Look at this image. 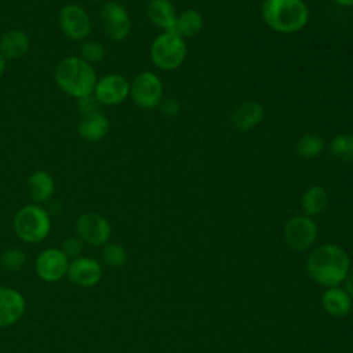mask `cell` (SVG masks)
Masks as SVG:
<instances>
[{"instance_id": "obj_2", "label": "cell", "mask_w": 353, "mask_h": 353, "mask_svg": "<svg viewBox=\"0 0 353 353\" xmlns=\"http://www.w3.org/2000/svg\"><path fill=\"white\" fill-rule=\"evenodd\" d=\"M54 79L58 88L74 99L92 94L98 81L95 68L79 55L62 58L55 66Z\"/></svg>"}, {"instance_id": "obj_6", "label": "cell", "mask_w": 353, "mask_h": 353, "mask_svg": "<svg viewBox=\"0 0 353 353\" xmlns=\"http://www.w3.org/2000/svg\"><path fill=\"white\" fill-rule=\"evenodd\" d=\"M58 25L62 34L70 41L81 43L90 37L92 30L88 11L77 3H68L59 10Z\"/></svg>"}, {"instance_id": "obj_33", "label": "cell", "mask_w": 353, "mask_h": 353, "mask_svg": "<svg viewBox=\"0 0 353 353\" xmlns=\"http://www.w3.org/2000/svg\"><path fill=\"white\" fill-rule=\"evenodd\" d=\"M334 3L343 6V7H352L353 6V0H332Z\"/></svg>"}, {"instance_id": "obj_5", "label": "cell", "mask_w": 353, "mask_h": 353, "mask_svg": "<svg viewBox=\"0 0 353 353\" xmlns=\"http://www.w3.org/2000/svg\"><path fill=\"white\" fill-rule=\"evenodd\" d=\"M149 55L157 69L172 70L185 61L186 43L175 32H161L152 41Z\"/></svg>"}, {"instance_id": "obj_21", "label": "cell", "mask_w": 353, "mask_h": 353, "mask_svg": "<svg viewBox=\"0 0 353 353\" xmlns=\"http://www.w3.org/2000/svg\"><path fill=\"white\" fill-rule=\"evenodd\" d=\"M301 205L305 215L314 216L321 214L328 205V193L325 188L316 185L306 189V192L302 194Z\"/></svg>"}, {"instance_id": "obj_32", "label": "cell", "mask_w": 353, "mask_h": 353, "mask_svg": "<svg viewBox=\"0 0 353 353\" xmlns=\"http://www.w3.org/2000/svg\"><path fill=\"white\" fill-rule=\"evenodd\" d=\"M6 69H7V59L0 54V77L4 74Z\"/></svg>"}, {"instance_id": "obj_8", "label": "cell", "mask_w": 353, "mask_h": 353, "mask_svg": "<svg viewBox=\"0 0 353 353\" xmlns=\"http://www.w3.org/2000/svg\"><path fill=\"white\" fill-rule=\"evenodd\" d=\"M99 21L105 36L112 41H123L131 32V18L117 1H105L99 10Z\"/></svg>"}, {"instance_id": "obj_24", "label": "cell", "mask_w": 353, "mask_h": 353, "mask_svg": "<svg viewBox=\"0 0 353 353\" xmlns=\"http://www.w3.org/2000/svg\"><path fill=\"white\" fill-rule=\"evenodd\" d=\"M324 139L319 134H306L296 143V153L302 159H314L324 150Z\"/></svg>"}, {"instance_id": "obj_20", "label": "cell", "mask_w": 353, "mask_h": 353, "mask_svg": "<svg viewBox=\"0 0 353 353\" xmlns=\"http://www.w3.org/2000/svg\"><path fill=\"white\" fill-rule=\"evenodd\" d=\"M146 15L149 21L163 32H174L176 14L170 0H150L148 3Z\"/></svg>"}, {"instance_id": "obj_16", "label": "cell", "mask_w": 353, "mask_h": 353, "mask_svg": "<svg viewBox=\"0 0 353 353\" xmlns=\"http://www.w3.org/2000/svg\"><path fill=\"white\" fill-rule=\"evenodd\" d=\"M26 189L34 204H44L50 201L55 193V181L48 171L37 170L29 175Z\"/></svg>"}, {"instance_id": "obj_4", "label": "cell", "mask_w": 353, "mask_h": 353, "mask_svg": "<svg viewBox=\"0 0 353 353\" xmlns=\"http://www.w3.org/2000/svg\"><path fill=\"white\" fill-rule=\"evenodd\" d=\"M12 226L19 240L37 244L50 234L51 215L40 204H26L15 212Z\"/></svg>"}, {"instance_id": "obj_29", "label": "cell", "mask_w": 353, "mask_h": 353, "mask_svg": "<svg viewBox=\"0 0 353 353\" xmlns=\"http://www.w3.org/2000/svg\"><path fill=\"white\" fill-rule=\"evenodd\" d=\"M76 102H77V110L80 112V116L88 114V113H94V112L99 110V109H98L99 102L97 101V98L94 97V94L81 97V98L76 99Z\"/></svg>"}, {"instance_id": "obj_9", "label": "cell", "mask_w": 353, "mask_h": 353, "mask_svg": "<svg viewBox=\"0 0 353 353\" xmlns=\"http://www.w3.org/2000/svg\"><path fill=\"white\" fill-rule=\"evenodd\" d=\"M74 230L83 243L92 247L105 245L112 234L110 222L102 214L94 211L80 214L74 222Z\"/></svg>"}, {"instance_id": "obj_10", "label": "cell", "mask_w": 353, "mask_h": 353, "mask_svg": "<svg viewBox=\"0 0 353 353\" xmlns=\"http://www.w3.org/2000/svg\"><path fill=\"white\" fill-rule=\"evenodd\" d=\"M317 239V225L309 215H295L284 226V240L295 252L309 250Z\"/></svg>"}, {"instance_id": "obj_30", "label": "cell", "mask_w": 353, "mask_h": 353, "mask_svg": "<svg viewBox=\"0 0 353 353\" xmlns=\"http://www.w3.org/2000/svg\"><path fill=\"white\" fill-rule=\"evenodd\" d=\"M160 109L161 112L167 116V117H175L179 114L181 112V105L178 101L172 99V98H167V99H161L160 102Z\"/></svg>"}, {"instance_id": "obj_22", "label": "cell", "mask_w": 353, "mask_h": 353, "mask_svg": "<svg viewBox=\"0 0 353 353\" xmlns=\"http://www.w3.org/2000/svg\"><path fill=\"white\" fill-rule=\"evenodd\" d=\"M204 26V19L201 14L196 10H185L179 15H176L175 23V33H178L182 39L183 37H193L197 36Z\"/></svg>"}, {"instance_id": "obj_12", "label": "cell", "mask_w": 353, "mask_h": 353, "mask_svg": "<svg viewBox=\"0 0 353 353\" xmlns=\"http://www.w3.org/2000/svg\"><path fill=\"white\" fill-rule=\"evenodd\" d=\"M69 268V258L61 248L43 250L36 258V273L40 280L46 283H55L62 280Z\"/></svg>"}, {"instance_id": "obj_3", "label": "cell", "mask_w": 353, "mask_h": 353, "mask_svg": "<svg viewBox=\"0 0 353 353\" xmlns=\"http://www.w3.org/2000/svg\"><path fill=\"white\" fill-rule=\"evenodd\" d=\"M262 17L272 30L288 34L306 26L309 8L303 0H263Z\"/></svg>"}, {"instance_id": "obj_13", "label": "cell", "mask_w": 353, "mask_h": 353, "mask_svg": "<svg viewBox=\"0 0 353 353\" xmlns=\"http://www.w3.org/2000/svg\"><path fill=\"white\" fill-rule=\"evenodd\" d=\"M66 276L74 285L90 288L101 281L102 266L97 259L88 256H77L69 261Z\"/></svg>"}, {"instance_id": "obj_27", "label": "cell", "mask_w": 353, "mask_h": 353, "mask_svg": "<svg viewBox=\"0 0 353 353\" xmlns=\"http://www.w3.org/2000/svg\"><path fill=\"white\" fill-rule=\"evenodd\" d=\"M0 262L6 270L18 272L26 265V254L19 247H10L1 254Z\"/></svg>"}, {"instance_id": "obj_23", "label": "cell", "mask_w": 353, "mask_h": 353, "mask_svg": "<svg viewBox=\"0 0 353 353\" xmlns=\"http://www.w3.org/2000/svg\"><path fill=\"white\" fill-rule=\"evenodd\" d=\"M330 153L342 161H353V134H338L328 145Z\"/></svg>"}, {"instance_id": "obj_7", "label": "cell", "mask_w": 353, "mask_h": 353, "mask_svg": "<svg viewBox=\"0 0 353 353\" xmlns=\"http://www.w3.org/2000/svg\"><path fill=\"white\" fill-rule=\"evenodd\" d=\"M130 97L141 109H154L163 99V83L153 72H141L130 81Z\"/></svg>"}, {"instance_id": "obj_18", "label": "cell", "mask_w": 353, "mask_h": 353, "mask_svg": "<svg viewBox=\"0 0 353 353\" xmlns=\"http://www.w3.org/2000/svg\"><path fill=\"white\" fill-rule=\"evenodd\" d=\"M263 108L256 101L241 102L232 113L230 121L237 131L254 130L263 119Z\"/></svg>"}, {"instance_id": "obj_31", "label": "cell", "mask_w": 353, "mask_h": 353, "mask_svg": "<svg viewBox=\"0 0 353 353\" xmlns=\"http://www.w3.org/2000/svg\"><path fill=\"white\" fill-rule=\"evenodd\" d=\"M345 290L349 292V295L353 298V265H350V269L345 279Z\"/></svg>"}, {"instance_id": "obj_28", "label": "cell", "mask_w": 353, "mask_h": 353, "mask_svg": "<svg viewBox=\"0 0 353 353\" xmlns=\"http://www.w3.org/2000/svg\"><path fill=\"white\" fill-rule=\"evenodd\" d=\"M83 247H84V243L80 237L77 236H70V237H66L62 244H61V251L68 256V258H77L80 256L81 251H83Z\"/></svg>"}, {"instance_id": "obj_34", "label": "cell", "mask_w": 353, "mask_h": 353, "mask_svg": "<svg viewBox=\"0 0 353 353\" xmlns=\"http://www.w3.org/2000/svg\"><path fill=\"white\" fill-rule=\"evenodd\" d=\"M90 1H94V3H99V1H105V0H90Z\"/></svg>"}, {"instance_id": "obj_26", "label": "cell", "mask_w": 353, "mask_h": 353, "mask_svg": "<svg viewBox=\"0 0 353 353\" xmlns=\"http://www.w3.org/2000/svg\"><path fill=\"white\" fill-rule=\"evenodd\" d=\"M105 55H106V50L102 43L92 39H87L81 41L79 57L83 58L90 65L94 66L95 63H99L105 58Z\"/></svg>"}, {"instance_id": "obj_11", "label": "cell", "mask_w": 353, "mask_h": 353, "mask_svg": "<svg viewBox=\"0 0 353 353\" xmlns=\"http://www.w3.org/2000/svg\"><path fill=\"white\" fill-rule=\"evenodd\" d=\"M92 94L99 105L114 106L130 97V81L123 74L109 73L98 79Z\"/></svg>"}, {"instance_id": "obj_15", "label": "cell", "mask_w": 353, "mask_h": 353, "mask_svg": "<svg viewBox=\"0 0 353 353\" xmlns=\"http://www.w3.org/2000/svg\"><path fill=\"white\" fill-rule=\"evenodd\" d=\"M110 131V121L106 114L97 110L80 116L77 121V134L85 142H99Z\"/></svg>"}, {"instance_id": "obj_1", "label": "cell", "mask_w": 353, "mask_h": 353, "mask_svg": "<svg viewBox=\"0 0 353 353\" xmlns=\"http://www.w3.org/2000/svg\"><path fill=\"white\" fill-rule=\"evenodd\" d=\"M347 252L332 243L316 247L306 259V270L313 281L324 288L339 287L350 269Z\"/></svg>"}, {"instance_id": "obj_25", "label": "cell", "mask_w": 353, "mask_h": 353, "mask_svg": "<svg viewBox=\"0 0 353 353\" xmlns=\"http://www.w3.org/2000/svg\"><path fill=\"white\" fill-rule=\"evenodd\" d=\"M101 258L109 269H121L127 262V251L119 243H106L102 248Z\"/></svg>"}, {"instance_id": "obj_17", "label": "cell", "mask_w": 353, "mask_h": 353, "mask_svg": "<svg viewBox=\"0 0 353 353\" xmlns=\"http://www.w3.org/2000/svg\"><path fill=\"white\" fill-rule=\"evenodd\" d=\"M30 47V36L19 28H12L4 32L0 37V54L7 59L22 58Z\"/></svg>"}, {"instance_id": "obj_19", "label": "cell", "mask_w": 353, "mask_h": 353, "mask_svg": "<svg viewBox=\"0 0 353 353\" xmlns=\"http://www.w3.org/2000/svg\"><path fill=\"white\" fill-rule=\"evenodd\" d=\"M323 309L332 317H345L350 313L353 306V298L345 288L331 287L325 288L321 295Z\"/></svg>"}, {"instance_id": "obj_14", "label": "cell", "mask_w": 353, "mask_h": 353, "mask_svg": "<svg viewBox=\"0 0 353 353\" xmlns=\"http://www.w3.org/2000/svg\"><path fill=\"white\" fill-rule=\"evenodd\" d=\"M26 302L23 295L8 287H0V327H10L21 320Z\"/></svg>"}]
</instances>
